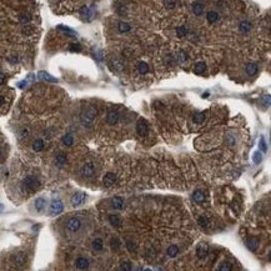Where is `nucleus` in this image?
<instances>
[{
	"label": "nucleus",
	"instance_id": "nucleus-1",
	"mask_svg": "<svg viewBox=\"0 0 271 271\" xmlns=\"http://www.w3.org/2000/svg\"><path fill=\"white\" fill-rule=\"evenodd\" d=\"M95 115H96V110H95V108H93V106L86 108V109L81 113V115H80L81 124H82L84 126H90V125L93 124L94 119H95Z\"/></svg>",
	"mask_w": 271,
	"mask_h": 271
},
{
	"label": "nucleus",
	"instance_id": "nucleus-2",
	"mask_svg": "<svg viewBox=\"0 0 271 271\" xmlns=\"http://www.w3.org/2000/svg\"><path fill=\"white\" fill-rule=\"evenodd\" d=\"M24 188H25L29 193H34V191H36V190L40 188V183H39V180H38L36 177H34V176H28V177H25V180H24Z\"/></svg>",
	"mask_w": 271,
	"mask_h": 271
},
{
	"label": "nucleus",
	"instance_id": "nucleus-3",
	"mask_svg": "<svg viewBox=\"0 0 271 271\" xmlns=\"http://www.w3.org/2000/svg\"><path fill=\"white\" fill-rule=\"evenodd\" d=\"M65 226H66V229H68L69 231L76 232V231L81 227V221H80L77 217H70V219L66 221Z\"/></svg>",
	"mask_w": 271,
	"mask_h": 271
},
{
	"label": "nucleus",
	"instance_id": "nucleus-4",
	"mask_svg": "<svg viewBox=\"0 0 271 271\" xmlns=\"http://www.w3.org/2000/svg\"><path fill=\"white\" fill-rule=\"evenodd\" d=\"M64 210V204L61 200H54L50 205V213L53 215H58Z\"/></svg>",
	"mask_w": 271,
	"mask_h": 271
},
{
	"label": "nucleus",
	"instance_id": "nucleus-5",
	"mask_svg": "<svg viewBox=\"0 0 271 271\" xmlns=\"http://www.w3.org/2000/svg\"><path fill=\"white\" fill-rule=\"evenodd\" d=\"M26 260H28V257H26V254H25V252H18V254H15V255L13 256V261H14V264H15L18 267L24 266L25 262H26Z\"/></svg>",
	"mask_w": 271,
	"mask_h": 271
},
{
	"label": "nucleus",
	"instance_id": "nucleus-6",
	"mask_svg": "<svg viewBox=\"0 0 271 271\" xmlns=\"http://www.w3.org/2000/svg\"><path fill=\"white\" fill-rule=\"evenodd\" d=\"M81 172H82V175L85 177H91L94 175V172H95V167H94V165L91 162H87V164H85L82 166Z\"/></svg>",
	"mask_w": 271,
	"mask_h": 271
},
{
	"label": "nucleus",
	"instance_id": "nucleus-7",
	"mask_svg": "<svg viewBox=\"0 0 271 271\" xmlns=\"http://www.w3.org/2000/svg\"><path fill=\"white\" fill-rule=\"evenodd\" d=\"M84 200H85V194H84V193H76V194H74L72 198H71V205H72L74 208L80 206V205L84 203Z\"/></svg>",
	"mask_w": 271,
	"mask_h": 271
},
{
	"label": "nucleus",
	"instance_id": "nucleus-8",
	"mask_svg": "<svg viewBox=\"0 0 271 271\" xmlns=\"http://www.w3.org/2000/svg\"><path fill=\"white\" fill-rule=\"evenodd\" d=\"M208 252H209V245L208 244H200L199 246H198V249H196V255H198V257L199 259H205L206 256H208Z\"/></svg>",
	"mask_w": 271,
	"mask_h": 271
},
{
	"label": "nucleus",
	"instance_id": "nucleus-9",
	"mask_svg": "<svg viewBox=\"0 0 271 271\" xmlns=\"http://www.w3.org/2000/svg\"><path fill=\"white\" fill-rule=\"evenodd\" d=\"M136 131L140 136H145L147 134V124L144 119H140L138 121V125H136Z\"/></svg>",
	"mask_w": 271,
	"mask_h": 271
},
{
	"label": "nucleus",
	"instance_id": "nucleus-10",
	"mask_svg": "<svg viewBox=\"0 0 271 271\" xmlns=\"http://www.w3.org/2000/svg\"><path fill=\"white\" fill-rule=\"evenodd\" d=\"M116 183V175L114 172H108L105 176H104V185L110 188L113 186L114 184Z\"/></svg>",
	"mask_w": 271,
	"mask_h": 271
},
{
	"label": "nucleus",
	"instance_id": "nucleus-11",
	"mask_svg": "<svg viewBox=\"0 0 271 271\" xmlns=\"http://www.w3.org/2000/svg\"><path fill=\"white\" fill-rule=\"evenodd\" d=\"M80 15H81V18L84 20L89 21V20H91V18H93V12H91V9H89L87 7H82L80 9Z\"/></svg>",
	"mask_w": 271,
	"mask_h": 271
},
{
	"label": "nucleus",
	"instance_id": "nucleus-12",
	"mask_svg": "<svg viewBox=\"0 0 271 271\" xmlns=\"http://www.w3.org/2000/svg\"><path fill=\"white\" fill-rule=\"evenodd\" d=\"M118 120H119V115H118L116 111H109V113H108V115H106V121H108V124L115 125V124L118 123Z\"/></svg>",
	"mask_w": 271,
	"mask_h": 271
},
{
	"label": "nucleus",
	"instance_id": "nucleus-13",
	"mask_svg": "<svg viewBox=\"0 0 271 271\" xmlns=\"http://www.w3.org/2000/svg\"><path fill=\"white\" fill-rule=\"evenodd\" d=\"M38 76H39V79H41V80H44V81H49V82H56V81H58L54 76H51V75H50L49 72H46V71H39Z\"/></svg>",
	"mask_w": 271,
	"mask_h": 271
},
{
	"label": "nucleus",
	"instance_id": "nucleus-14",
	"mask_svg": "<svg viewBox=\"0 0 271 271\" xmlns=\"http://www.w3.org/2000/svg\"><path fill=\"white\" fill-rule=\"evenodd\" d=\"M257 245H259V240H257V239H255V237H249V239H246V246H247L249 250L255 251V250L257 249Z\"/></svg>",
	"mask_w": 271,
	"mask_h": 271
},
{
	"label": "nucleus",
	"instance_id": "nucleus-15",
	"mask_svg": "<svg viewBox=\"0 0 271 271\" xmlns=\"http://www.w3.org/2000/svg\"><path fill=\"white\" fill-rule=\"evenodd\" d=\"M75 266H76L77 269H80V270H85V269L89 267V261H87L85 257H79V259H76V261H75Z\"/></svg>",
	"mask_w": 271,
	"mask_h": 271
},
{
	"label": "nucleus",
	"instance_id": "nucleus-16",
	"mask_svg": "<svg viewBox=\"0 0 271 271\" xmlns=\"http://www.w3.org/2000/svg\"><path fill=\"white\" fill-rule=\"evenodd\" d=\"M205 70H206V65H205V63H203V61H199V63H196V64H195V66H194V72H195V74H198V75H201V74H204V72H205Z\"/></svg>",
	"mask_w": 271,
	"mask_h": 271
},
{
	"label": "nucleus",
	"instance_id": "nucleus-17",
	"mask_svg": "<svg viewBox=\"0 0 271 271\" xmlns=\"http://www.w3.org/2000/svg\"><path fill=\"white\" fill-rule=\"evenodd\" d=\"M123 205H124V201H123V199L119 198V196H116V198H114V199L111 200V206H113L115 210L123 209Z\"/></svg>",
	"mask_w": 271,
	"mask_h": 271
},
{
	"label": "nucleus",
	"instance_id": "nucleus-18",
	"mask_svg": "<svg viewBox=\"0 0 271 271\" xmlns=\"http://www.w3.org/2000/svg\"><path fill=\"white\" fill-rule=\"evenodd\" d=\"M194 200H195V203H198V204H201V203H204L205 201V194L201 191V190H196L195 193H194Z\"/></svg>",
	"mask_w": 271,
	"mask_h": 271
},
{
	"label": "nucleus",
	"instance_id": "nucleus-19",
	"mask_svg": "<svg viewBox=\"0 0 271 271\" xmlns=\"http://www.w3.org/2000/svg\"><path fill=\"white\" fill-rule=\"evenodd\" d=\"M35 209H36V211H43L44 209H45V205H46V201H45V199H43V198H39V199H36L35 200Z\"/></svg>",
	"mask_w": 271,
	"mask_h": 271
},
{
	"label": "nucleus",
	"instance_id": "nucleus-20",
	"mask_svg": "<svg viewBox=\"0 0 271 271\" xmlns=\"http://www.w3.org/2000/svg\"><path fill=\"white\" fill-rule=\"evenodd\" d=\"M109 221H110V224L113 226H116V227H120L123 225V221H121V219L118 215H110L109 216Z\"/></svg>",
	"mask_w": 271,
	"mask_h": 271
},
{
	"label": "nucleus",
	"instance_id": "nucleus-21",
	"mask_svg": "<svg viewBox=\"0 0 271 271\" xmlns=\"http://www.w3.org/2000/svg\"><path fill=\"white\" fill-rule=\"evenodd\" d=\"M43 149H44V141H43L41 139H36V140L33 143V150L36 151V152H39V151H41Z\"/></svg>",
	"mask_w": 271,
	"mask_h": 271
},
{
	"label": "nucleus",
	"instance_id": "nucleus-22",
	"mask_svg": "<svg viewBox=\"0 0 271 271\" xmlns=\"http://www.w3.org/2000/svg\"><path fill=\"white\" fill-rule=\"evenodd\" d=\"M239 29H240V31H241L242 34H246V33H249V31L251 30V23H249V21H241Z\"/></svg>",
	"mask_w": 271,
	"mask_h": 271
},
{
	"label": "nucleus",
	"instance_id": "nucleus-23",
	"mask_svg": "<svg viewBox=\"0 0 271 271\" xmlns=\"http://www.w3.org/2000/svg\"><path fill=\"white\" fill-rule=\"evenodd\" d=\"M206 19H208V21H209L210 24H214L215 21H217L219 14H217L216 12H209L208 15H206Z\"/></svg>",
	"mask_w": 271,
	"mask_h": 271
},
{
	"label": "nucleus",
	"instance_id": "nucleus-24",
	"mask_svg": "<svg viewBox=\"0 0 271 271\" xmlns=\"http://www.w3.org/2000/svg\"><path fill=\"white\" fill-rule=\"evenodd\" d=\"M138 71H139L141 75H145V74L149 71V65H147L145 61H140L139 65H138Z\"/></svg>",
	"mask_w": 271,
	"mask_h": 271
},
{
	"label": "nucleus",
	"instance_id": "nucleus-25",
	"mask_svg": "<svg viewBox=\"0 0 271 271\" xmlns=\"http://www.w3.org/2000/svg\"><path fill=\"white\" fill-rule=\"evenodd\" d=\"M246 72L249 75H255L257 72V65L255 63H250L246 65Z\"/></svg>",
	"mask_w": 271,
	"mask_h": 271
},
{
	"label": "nucleus",
	"instance_id": "nucleus-26",
	"mask_svg": "<svg viewBox=\"0 0 271 271\" xmlns=\"http://www.w3.org/2000/svg\"><path fill=\"white\" fill-rule=\"evenodd\" d=\"M193 12H194L195 15H201L203 12H204V5L201 3H195L193 5Z\"/></svg>",
	"mask_w": 271,
	"mask_h": 271
},
{
	"label": "nucleus",
	"instance_id": "nucleus-27",
	"mask_svg": "<svg viewBox=\"0 0 271 271\" xmlns=\"http://www.w3.org/2000/svg\"><path fill=\"white\" fill-rule=\"evenodd\" d=\"M93 247H94V250H96V251L103 250V247H104L103 240H101V239H95V240L93 241Z\"/></svg>",
	"mask_w": 271,
	"mask_h": 271
},
{
	"label": "nucleus",
	"instance_id": "nucleus-28",
	"mask_svg": "<svg viewBox=\"0 0 271 271\" xmlns=\"http://www.w3.org/2000/svg\"><path fill=\"white\" fill-rule=\"evenodd\" d=\"M176 34H177V36H179V38H183V36H185V35L188 34V28H186L185 25L179 26V28L176 29Z\"/></svg>",
	"mask_w": 271,
	"mask_h": 271
},
{
	"label": "nucleus",
	"instance_id": "nucleus-29",
	"mask_svg": "<svg viewBox=\"0 0 271 271\" xmlns=\"http://www.w3.org/2000/svg\"><path fill=\"white\" fill-rule=\"evenodd\" d=\"M58 29L59 30H63L68 36H76V33L74 31V30H71V29H69V28H66V26H63V25H59L58 26Z\"/></svg>",
	"mask_w": 271,
	"mask_h": 271
},
{
	"label": "nucleus",
	"instance_id": "nucleus-30",
	"mask_svg": "<svg viewBox=\"0 0 271 271\" xmlns=\"http://www.w3.org/2000/svg\"><path fill=\"white\" fill-rule=\"evenodd\" d=\"M65 162H66V155H65L64 152L58 154V156H56V164H58L59 166H61V165H64Z\"/></svg>",
	"mask_w": 271,
	"mask_h": 271
},
{
	"label": "nucleus",
	"instance_id": "nucleus-31",
	"mask_svg": "<svg viewBox=\"0 0 271 271\" xmlns=\"http://www.w3.org/2000/svg\"><path fill=\"white\" fill-rule=\"evenodd\" d=\"M177 254H179V247H177V246H175V245L169 246V249H167V255H169V256L174 257V256H176Z\"/></svg>",
	"mask_w": 271,
	"mask_h": 271
},
{
	"label": "nucleus",
	"instance_id": "nucleus-32",
	"mask_svg": "<svg viewBox=\"0 0 271 271\" xmlns=\"http://www.w3.org/2000/svg\"><path fill=\"white\" fill-rule=\"evenodd\" d=\"M204 120H205V114H204V113H198V114L194 115V123L201 124Z\"/></svg>",
	"mask_w": 271,
	"mask_h": 271
},
{
	"label": "nucleus",
	"instance_id": "nucleus-33",
	"mask_svg": "<svg viewBox=\"0 0 271 271\" xmlns=\"http://www.w3.org/2000/svg\"><path fill=\"white\" fill-rule=\"evenodd\" d=\"M63 143H64V145H66V146H71L72 143H74V139H72V136H71L70 134H66V135L63 138Z\"/></svg>",
	"mask_w": 271,
	"mask_h": 271
},
{
	"label": "nucleus",
	"instance_id": "nucleus-34",
	"mask_svg": "<svg viewBox=\"0 0 271 271\" xmlns=\"http://www.w3.org/2000/svg\"><path fill=\"white\" fill-rule=\"evenodd\" d=\"M129 30H130V25L128 23H124V21L119 23V31L120 33H128Z\"/></svg>",
	"mask_w": 271,
	"mask_h": 271
},
{
	"label": "nucleus",
	"instance_id": "nucleus-35",
	"mask_svg": "<svg viewBox=\"0 0 271 271\" xmlns=\"http://www.w3.org/2000/svg\"><path fill=\"white\" fill-rule=\"evenodd\" d=\"M120 270L123 271H130L131 270V262L130 261H123L120 265Z\"/></svg>",
	"mask_w": 271,
	"mask_h": 271
},
{
	"label": "nucleus",
	"instance_id": "nucleus-36",
	"mask_svg": "<svg viewBox=\"0 0 271 271\" xmlns=\"http://www.w3.org/2000/svg\"><path fill=\"white\" fill-rule=\"evenodd\" d=\"M232 269V265L230 262H222L220 266H219V270L220 271H230Z\"/></svg>",
	"mask_w": 271,
	"mask_h": 271
},
{
	"label": "nucleus",
	"instance_id": "nucleus-37",
	"mask_svg": "<svg viewBox=\"0 0 271 271\" xmlns=\"http://www.w3.org/2000/svg\"><path fill=\"white\" fill-rule=\"evenodd\" d=\"M19 20H20V23H23V24H28V23L31 20V16H30L29 14H21V15L19 16Z\"/></svg>",
	"mask_w": 271,
	"mask_h": 271
},
{
	"label": "nucleus",
	"instance_id": "nucleus-38",
	"mask_svg": "<svg viewBox=\"0 0 271 271\" xmlns=\"http://www.w3.org/2000/svg\"><path fill=\"white\" fill-rule=\"evenodd\" d=\"M186 59H188V56H186V53L185 51H179V55H177V60H179V63H185L186 61Z\"/></svg>",
	"mask_w": 271,
	"mask_h": 271
},
{
	"label": "nucleus",
	"instance_id": "nucleus-39",
	"mask_svg": "<svg viewBox=\"0 0 271 271\" xmlns=\"http://www.w3.org/2000/svg\"><path fill=\"white\" fill-rule=\"evenodd\" d=\"M164 4L167 9H172L176 5V0H164Z\"/></svg>",
	"mask_w": 271,
	"mask_h": 271
},
{
	"label": "nucleus",
	"instance_id": "nucleus-40",
	"mask_svg": "<svg viewBox=\"0 0 271 271\" xmlns=\"http://www.w3.org/2000/svg\"><path fill=\"white\" fill-rule=\"evenodd\" d=\"M199 225H200L201 227H208V225H209L208 219H206L205 216H200V217H199Z\"/></svg>",
	"mask_w": 271,
	"mask_h": 271
},
{
	"label": "nucleus",
	"instance_id": "nucleus-41",
	"mask_svg": "<svg viewBox=\"0 0 271 271\" xmlns=\"http://www.w3.org/2000/svg\"><path fill=\"white\" fill-rule=\"evenodd\" d=\"M261 160H262V155H261V152H260V151H256V152L254 154V161H255V164H260Z\"/></svg>",
	"mask_w": 271,
	"mask_h": 271
},
{
	"label": "nucleus",
	"instance_id": "nucleus-42",
	"mask_svg": "<svg viewBox=\"0 0 271 271\" xmlns=\"http://www.w3.org/2000/svg\"><path fill=\"white\" fill-rule=\"evenodd\" d=\"M119 247H120V241L118 239H113L111 240V249L113 250H119Z\"/></svg>",
	"mask_w": 271,
	"mask_h": 271
},
{
	"label": "nucleus",
	"instance_id": "nucleus-43",
	"mask_svg": "<svg viewBox=\"0 0 271 271\" xmlns=\"http://www.w3.org/2000/svg\"><path fill=\"white\" fill-rule=\"evenodd\" d=\"M126 247H128V250H129V251L134 252V251L136 250V244H135V242H133V241H128V242H126Z\"/></svg>",
	"mask_w": 271,
	"mask_h": 271
},
{
	"label": "nucleus",
	"instance_id": "nucleus-44",
	"mask_svg": "<svg viewBox=\"0 0 271 271\" xmlns=\"http://www.w3.org/2000/svg\"><path fill=\"white\" fill-rule=\"evenodd\" d=\"M69 50L70 51H80L81 50V46L79 45V44H70V46H69Z\"/></svg>",
	"mask_w": 271,
	"mask_h": 271
},
{
	"label": "nucleus",
	"instance_id": "nucleus-45",
	"mask_svg": "<svg viewBox=\"0 0 271 271\" xmlns=\"http://www.w3.org/2000/svg\"><path fill=\"white\" fill-rule=\"evenodd\" d=\"M260 149H261V151H264V152L267 150V146H266V143H265V139H264V138L260 139Z\"/></svg>",
	"mask_w": 271,
	"mask_h": 271
},
{
	"label": "nucleus",
	"instance_id": "nucleus-46",
	"mask_svg": "<svg viewBox=\"0 0 271 271\" xmlns=\"http://www.w3.org/2000/svg\"><path fill=\"white\" fill-rule=\"evenodd\" d=\"M114 65H115V70H121L123 69V63L120 60H115Z\"/></svg>",
	"mask_w": 271,
	"mask_h": 271
},
{
	"label": "nucleus",
	"instance_id": "nucleus-47",
	"mask_svg": "<svg viewBox=\"0 0 271 271\" xmlns=\"http://www.w3.org/2000/svg\"><path fill=\"white\" fill-rule=\"evenodd\" d=\"M4 81H5V74L0 71V85L4 84Z\"/></svg>",
	"mask_w": 271,
	"mask_h": 271
},
{
	"label": "nucleus",
	"instance_id": "nucleus-48",
	"mask_svg": "<svg viewBox=\"0 0 271 271\" xmlns=\"http://www.w3.org/2000/svg\"><path fill=\"white\" fill-rule=\"evenodd\" d=\"M28 134H29V130H28V129H24V130L21 131V138H26Z\"/></svg>",
	"mask_w": 271,
	"mask_h": 271
},
{
	"label": "nucleus",
	"instance_id": "nucleus-49",
	"mask_svg": "<svg viewBox=\"0 0 271 271\" xmlns=\"http://www.w3.org/2000/svg\"><path fill=\"white\" fill-rule=\"evenodd\" d=\"M26 84H28V82H26V80H25V81H23V82H19V87H21V89H23V87H25V86H26Z\"/></svg>",
	"mask_w": 271,
	"mask_h": 271
},
{
	"label": "nucleus",
	"instance_id": "nucleus-50",
	"mask_svg": "<svg viewBox=\"0 0 271 271\" xmlns=\"http://www.w3.org/2000/svg\"><path fill=\"white\" fill-rule=\"evenodd\" d=\"M3 104H4V98H3L2 95H0V106H2Z\"/></svg>",
	"mask_w": 271,
	"mask_h": 271
},
{
	"label": "nucleus",
	"instance_id": "nucleus-51",
	"mask_svg": "<svg viewBox=\"0 0 271 271\" xmlns=\"http://www.w3.org/2000/svg\"><path fill=\"white\" fill-rule=\"evenodd\" d=\"M2 210H3V205H0V211H2Z\"/></svg>",
	"mask_w": 271,
	"mask_h": 271
},
{
	"label": "nucleus",
	"instance_id": "nucleus-52",
	"mask_svg": "<svg viewBox=\"0 0 271 271\" xmlns=\"http://www.w3.org/2000/svg\"><path fill=\"white\" fill-rule=\"evenodd\" d=\"M0 156H2V152H0Z\"/></svg>",
	"mask_w": 271,
	"mask_h": 271
}]
</instances>
